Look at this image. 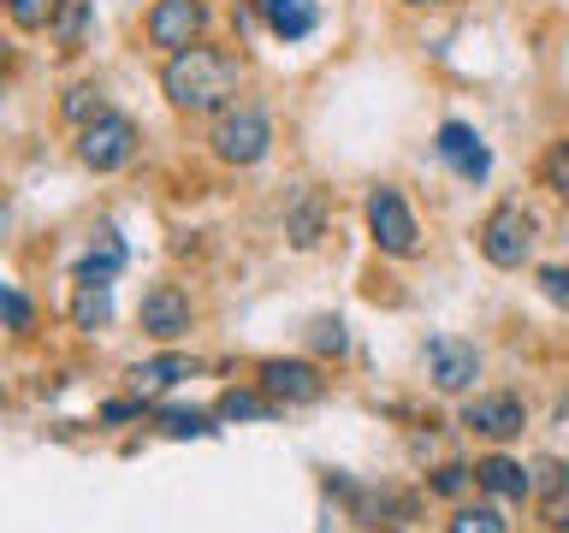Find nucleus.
<instances>
[{
    "instance_id": "obj_1",
    "label": "nucleus",
    "mask_w": 569,
    "mask_h": 533,
    "mask_svg": "<svg viewBox=\"0 0 569 533\" xmlns=\"http://www.w3.org/2000/svg\"><path fill=\"white\" fill-rule=\"evenodd\" d=\"M238 83H243L238 53H226L213 42H196L184 53H172L167 71H160V89H167V101L178 113H226L231 95H238Z\"/></svg>"
},
{
    "instance_id": "obj_2",
    "label": "nucleus",
    "mask_w": 569,
    "mask_h": 533,
    "mask_svg": "<svg viewBox=\"0 0 569 533\" xmlns=\"http://www.w3.org/2000/svg\"><path fill=\"white\" fill-rule=\"evenodd\" d=\"M533 243H540V220H533V208L522 202H498L487 220H480V255H487L492 266H505V273H516Z\"/></svg>"
},
{
    "instance_id": "obj_3",
    "label": "nucleus",
    "mask_w": 569,
    "mask_h": 533,
    "mask_svg": "<svg viewBox=\"0 0 569 533\" xmlns=\"http://www.w3.org/2000/svg\"><path fill=\"white\" fill-rule=\"evenodd\" d=\"M208 149H213V160H226V167H261L267 149H273V119H267L261 107H226V113L213 119Z\"/></svg>"
},
{
    "instance_id": "obj_4",
    "label": "nucleus",
    "mask_w": 569,
    "mask_h": 533,
    "mask_svg": "<svg viewBox=\"0 0 569 533\" xmlns=\"http://www.w3.org/2000/svg\"><path fill=\"white\" fill-rule=\"evenodd\" d=\"M78 160H83L89 172H119V167H131V160H137V124L107 107L101 119H89L83 131H78Z\"/></svg>"
},
{
    "instance_id": "obj_5",
    "label": "nucleus",
    "mask_w": 569,
    "mask_h": 533,
    "mask_svg": "<svg viewBox=\"0 0 569 533\" xmlns=\"http://www.w3.org/2000/svg\"><path fill=\"white\" fill-rule=\"evenodd\" d=\"M368 238L386 249V255H416L421 249V225L416 213H409V202L391 184L368 190Z\"/></svg>"
},
{
    "instance_id": "obj_6",
    "label": "nucleus",
    "mask_w": 569,
    "mask_h": 533,
    "mask_svg": "<svg viewBox=\"0 0 569 533\" xmlns=\"http://www.w3.org/2000/svg\"><path fill=\"white\" fill-rule=\"evenodd\" d=\"M256 385L273 398L279 409H309L327 398V380H320L315 362H297V355H273V362L256 368Z\"/></svg>"
},
{
    "instance_id": "obj_7",
    "label": "nucleus",
    "mask_w": 569,
    "mask_h": 533,
    "mask_svg": "<svg viewBox=\"0 0 569 533\" xmlns=\"http://www.w3.org/2000/svg\"><path fill=\"white\" fill-rule=\"evenodd\" d=\"M208 30V0H154L149 7V42L167 53H184Z\"/></svg>"
},
{
    "instance_id": "obj_8",
    "label": "nucleus",
    "mask_w": 569,
    "mask_h": 533,
    "mask_svg": "<svg viewBox=\"0 0 569 533\" xmlns=\"http://www.w3.org/2000/svg\"><path fill=\"white\" fill-rule=\"evenodd\" d=\"M462 426L480 439H492V444H505V439H522V426H528V409L516 391H487V398H469L462 403Z\"/></svg>"
},
{
    "instance_id": "obj_9",
    "label": "nucleus",
    "mask_w": 569,
    "mask_h": 533,
    "mask_svg": "<svg viewBox=\"0 0 569 533\" xmlns=\"http://www.w3.org/2000/svg\"><path fill=\"white\" fill-rule=\"evenodd\" d=\"M427 373H433L439 391H451V398H457V391H469L480 380V355H475V344L439 332V338H427Z\"/></svg>"
},
{
    "instance_id": "obj_10",
    "label": "nucleus",
    "mask_w": 569,
    "mask_h": 533,
    "mask_svg": "<svg viewBox=\"0 0 569 533\" xmlns=\"http://www.w3.org/2000/svg\"><path fill=\"white\" fill-rule=\"evenodd\" d=\"M137 320H142L149 338H160V344H178V338L190 332V296L178 291V284H154V291L142 296Z\"/></svg>"
},
{
    "instance_id": "obj_11",
    "label": "nucleus",
    "mask_w": 569,
    "mask_h": 533,
    "mask_svg": "<svg viewBox=\"0 0 569 533\" xmlns=\"http://www.w3.org/2000/svg\"><path fill=\"white\" fill-rule=\"evenodd\" d=\"M433 149H439V160H445V167H451L457 178H469V184H480V178L492 172V154H487V142H480V137H475L462 119L439 124V142H433Z\"/></svg>"
},
{
    "instance_id": "obj_12",
    "label": "nucleus",
    "mask_w": 569,
    "mask_h": 533,
    "mask_svg": "<svg viewBox=\"0 0 569 533\" xmlns=\"http://www.w3.org/2000/svg\"><path fill=\"white\" fill-rule=\"evenodd\" d=\"M261 18L279 42H302L320 24V0H261Z\"/></svg>"
},
{
    "instance_id": "obj_13",
    "label": "nucleus",
    "mask_w": 569,
    "mask_h": 533,
    "mask_svg": "<svg viewBox=\"0 0 569 533\" xmlns=\"http://www.w3.org/2000/svg\"><path fill=\"white\" fill-rule=\"evenodd\" d=\"M475 486L480 492H492V497H528L533 492V480H528V469L522 462H510V456H487V462H475Z\"/></svg>"
},
{
    "instance_id": "obj_14",
    "label": "nucleus",
    "mask_w": 569,
    "mask_h": 533,
    "mask_svg": "<svg viewBox=\"0 0 569 533\" xmlns=\"http://www.w3.org/2000/svg\"><path fill=\"white\" fill-rule=\"evenodd\" d=\"M178 380H196V362L190 355H154V362H137L131 368V385H137V398H154V391H172Z\"/></svg>"
},
{
    "instance_id": "obj_15",
    "label": "nucleus",
    "mask_w": 569,
    "mask_h": 533,
    "mask_svg": "<svg viewBox=\"0 0 569 533\" xmlns=\"http://www.w3.org/2000/svg\"><path fill=\"white\" fill-rule=\"evenodd\" d=\"M119 266H124V243L113 238V231H101V249H89V255L71 266V279H78V284H107Z\"/></svg>"
},
{
    "instance_id": "obj_16",
    "label": "nucleus",
    "mask_w": 569,
    "mask_h": 533,
    "mask_svg": "<svg viewBox=\"0 0 569 533\" xmlns=\"http://www.w3.org/2000/svg\"><path fill=\"white\" fill-rule=\"evenodd\" d=\"M107 314H113V296H107V284H78V296H71V320H78V332L107 326Z\"/></svg>"
},
{
    "instance_id": "obj_17",
    "label": "nucleus",
    "mask_w": 569,
    "mask_h": 533,
    "mask_svg": "<svg viewBox=\"0 0 569 533\" xmlns=\"http://www.w3.org/2000/svg\"><path fill=\"white\" fill-rule=\"evenodd\" d=\"M273 409H279V403L256 385V391H226L213 415H220V421H261V415H273Z\"/></svg>"
},
{
    "instance_id": "obj_18",
    "label": "nucleus",
    "mask_w": 569,
    "mask_h": 533,
    "mask_svg": "<svg viewBox=\"0 0 569 533\" xmlns=\"http://www.w3.org/2000/svg\"><path fill=\"white\" fill-rule=\"evenodd\" d=\"M540 184L569 208V137H558V142H551V149L540 154Z\"/></svg>"
},
{
    "instance_id": "obj_19",
    "label": "nucleus",
    "mask_w": 569,
    "mask_h": 533,
    "mask_svg": "<svg viewBox=\"0 0 569 533\" xmlns=\"http://www.w3.org/2000/svg\"><path fill=\"white\" fill-rule=\"evenodd\" d=\"M66 7H71V0H7V18L18 30H48Z\"/></svg>"
},
{
    "instance_id": "obj_20",
    "label": "nucleus",
    "mask_w": 569,
    "mask_h": 533,
    "mask_svg": "<svg viewBox=\"0 0 569 533\" xmlns=\"http://www.w3.org/2000/svg\"><path fill=\"white\" fill-rule=\"evenodd\" d=\"M60 113H66L71 124H89V119H101V113H107V107H101V89H96V83H78V89H66Z\"/></svg>"
},
{
    "instance_id": "obj_21",
    "label": "nucleus",
    "mask_w": 569,
    "mask_h": 533,
    "mask_svg": "<svg viewBox=\"0 0 569 533\" xmlns=\"http://www.w3.org/2000/svg\"><path fill=\"white\" fill-rule=\"evenodd\" d=\"M451 533H510V522L492 504H469V510L451 515Z\"/></svg>"
},
{
    "instance_id": "obj_22",
    "label": "nucleus",
    "mask_w": 569,
    "mask_h": 533,
    "mask_svg": "<svg viewBox=\"0 0 569 533\" xmlns=\"http://www.w3.org/2000/svg\"><path fill=\"white\" fill-rule=\"evenodd\" d=\"M315 238H320V195L302 190V195H297V213H291V243L309 249Z\"/></svg>"
},
{
    "instance_id": "obj_23",
    "label": "nucleus",
    "mask_w": 569,
    "mask_h": 533,
    "mask_svg": "<svg viewBox=\"0 0 569 533\" xmlns=\"http://www.w3.org/2000/svg\"><path fill=\"white\" fill-rule=\"evenodd\" d=\"M546 522L569 533V474L563 469H551V497H546Z\"/></svg>"
},
{
    "instance_id": "obj_24",
    "label": "nucleus",
    "mask_w": 569,
    "mask_h": 533,
    "mask_svg": "<svg viewBox=\"0 0 569 533\" xmlns=\"http://www.w3.org/2000/svg\"><path fill=\"white\" fill-rule=\"evenodd\" d=\"M83 24H89V0H71V7H66V24H60V53H78L83 48Z\"/></svg>"
},
{
    "instance_id": "obj_25",
    "label": "nucleus",
    "mask_w": 569,
    "mask_h": 533,
    "mask_svg": "<svg viewBox=\"0 0 569 533\" xmlns=\"http://www.w3.org/2000/svg\"><path fill=\"white\" fill-rule=\"evenodd\" d=\"M0 309H7V326H12V332H30L36 314H30V296L18 291V284H7V291H0Z\"/></svg>"
},
{
    "instance_id": "obj_26",
    "label": "nucleus",
    "mask_w": 569,
    "mask_h": 533,
    "mask_svg": "<svg viewBox=\"0 0 569 533\" xmlns=\"http://www.w3.org/2000/svg\"><path fill=\"white\" fill-rule=\"evenodd\" d=\"M469 480H475V474L462 469V462H445V469L433 474V492H439V497H457L462 486H469Z\"/></svg>"
},
{
    "instance_id": "obj_27",
    "label": "nucleus",
    "mask_w": 569,
    "mask_h": 533,
    "mask_svg": "<svg viewBox=\"0 0 569 533\" xmlns=\"http://www.w3.org/2000/svg\"><path fill=\"white\" fill-rule=\"evenodd\" d=\"M540 291L558 302V309H569V266H546V273H540Z\"/></svg>"
},
{
    "instance_id": "obj_28",
    "label": "nucleus",
    "mask_w": 569,
    "mask_h": 533,
    "mask_svg": "<svg viewBox=\"0 0 569 533\" xmlns=\"http://www.w3.org/2000/svg\"><path fill=\"white\" fill-rule=\"evenodd\" d=\"M315 350L345 355V326H338V320H320V326H315Z\"/></svg>"
},
{
    "instance_id": "obj_29",
    "label": "nucleus",
    "mask_w": 569,
    "mask_h": 533,
    "mask_svg": "<svg viewBox=\"0 0 569 533\" xmlns=\"http://www.w3.org/2000/svg\"><path fill=\"white\" fill-rule=\"evenodd\" d=\"M167 433H178V439H184V433H208V421L196 415V409H190V415H184V409H172V415H167Z\"/></svg>"
},
{
    "instance_id": "obj_30",
    "label": "nucleus",
    "mask_w": 569,
    "mask_h": 533,
    "mask_svg": "<svg viewBox=\"0 0 569 533\" xmlns=\"http://www.w3.org/2000/svg\"><path fill=\"white\" fill-rule=\"evenodd\" d=\"M131 415H142V403H107L101 409V421H131Z\"/></svg>"
},
{
    "instance_id": "obj_31",
    "label": "nucleus",
    "mask_w": 569,
    "mask_h": 533,
    "mask_svg": "<svg viewBox=\"0 0 569 533\" xmlns=\"http://www.w3.org/2000/svg\"><path fill=\"white\" fill-rule=\"evenodd\" d=\"M551 433L569 439V398H558V409H551Z\"/></svg>"
},
{
    "instance_id": "obj_32",
    "label": "nucleus",
    "mask_w": 569,
    "mask_h": 533,
    "mask_svg": "<svg viewBox=\"0 0 569 533\" xmlns=\"http://www.w3.org/2000/svg\"><path fill=\"white\" fill-rule=\"evenodd\" d=\"M409 7H439V0H409Z\"/></svg>"
}]
</instances>
